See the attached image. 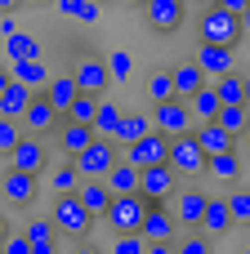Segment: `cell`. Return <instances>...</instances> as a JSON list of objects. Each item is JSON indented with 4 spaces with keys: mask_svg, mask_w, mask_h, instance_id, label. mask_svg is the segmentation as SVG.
Wrapping results in <instances>:
<instances>
[{
    "mask_svg": "<svg viewBox=\"0 0 250 254\" xmlns=\"http://www.w3.org/2000/svg\"><path fill=\"white\" fill-rule=\"evenodd\" d=\"M139 192L148 201H170L179 192V170L170 161H157V165H143L139 170Z\"/></svg>",
    "mask_w": 250,
    "mask_h": 254,
    "instance_id": "ba28073f",
    "label": "cell"
},
{
    "mask_svg": "<svg viewBox=\"0 0 250 254\" xmlns=\"http://www.w3.org/2000/svg\"><path fill=\"white\" fill-rule=\"evenodd\" d=\"M228 210H233V223H237V228H250V188H237V183H233Z\"/></svg>",
    "mask_w": 250,
    "mask_h": 254,
    "instance_id": "836d02e7",
    "label": "cell"
},
{
    "mask_svg": "<svg viewBox=\"0 0 250 254\" xmlns=\"http://www.w3.org/2000/svg\"><path fill=\"white\" fill-rule=\"evenodd\" d=\"M22 232H27V241H58V228H54V219H31Z\"/></svg>",
    "mask_w": 250,
    "mask_h": 254,
    "instance_id": "60d3db41",
    "label": "cell"
},
{
    "mask_svg": "<svg viewBox=\"0 0 250 254\" xmlns=\"http://www.w3.org/2000/svg\"><path fill=\"white\" fill-rule=\"evenodd\" d=\"M72 254H103V250H98V246H89V241L81 237V241H76V250H72Z\"/></svg>",
    "mask_w": 250,
    "mask_h": 254,
    "instance_id": "7dc6e473",
    "label": "cell"
},
{
    "mask_svg": "<svg viewBox=\"0 0 250 254\" xmlns=\"http://www.w3.org/2000/svg\"><path fill=\"white\" fill-rule=\"evenodd\" d=\"M206 174L219 179V183H237V179H242V156H237V147H233V152H215V156H206Z\"/></svg>",
    "mask_w": 250,
    "mask_h": 254,
    "instance_id": "cb8c5ba5",
    "label": "cell"
},
{
    "mask_svg": "<svg viewBox=\"0 0 250 254\" xmlns=\"http://www.w3.org/2000/svg\"><path fill=\"white\" fill-rule=\"evenodd\" d=\"M9 228H13V223H9V214H4V210H0V241H4V237H9Z\"/></svg>",
    "mask_w": 250,
    "mask_h": 254,
    "instance_id": "681fc988",
    "label": "cell"
},
{
    "mask_svg": "<svg viewBox=\"0 0 250 254\" xmlns=\"http://www.w3.org/2000/svg\"><path fill=\"white\" fill-rule=\"evenodd\" d=\"M170 80H174V94H179V98H192V94L206 85V71L197 67V58H183V63L170 67Z\"/></svg>",
    "mask_w": 250,
    "mask_h": 254,
    "instance_id": "d6986e66",
    "label": "cell"
},
{
    "mask_svg": "<svg viewBox=\"0 0 250 254\" xmlns=\"http://www.w3.org/2000/svg\"><path fill=\"white\" fill-rule=\"evenodd\" d=\"M188 103H192V121H215V116H219V107H224L210 80H206V85H201V89H197V94H192Z\"/></svg>",
    "mask_w": 250,
    "mask_h": 254,
    "instance_id": "4316f807",
    "label": "cell"
},
{
    "mask_svg": "<svg viewBox=\"0 0 250 254\" xmlns=\"http://www.w3.org/2000/svg\"><path fill=\"white\" fill-rule=\"evenodd\" d=\"M22 4H49V0H22Z\"/></svg>",
    "mask_w": 250,
    "mask_h": 254,
    "instance_id": "9f6ffc18",
    "label": "cell"
},
{
    "mask_svg": "<svg viewBox=\"0 0 250 254\" xmlns=\"http://www.w3.org/2000/svg\"><path fill=\"white\" fill-rule=\"evenodd\" d=\"M174 254H215V237L192 228V232H179L174 237Z\"/></svg>",
    "mask_w": 250,
    "mask_h": 254,
    "instance_id": "f546056e",
    "label": "cell"
},
{
    "mask_svg": "<svg viewBox=\"0 0 250 254\" xmlns=\"http://www.w3.org/2000/svg\"><path fill=\"white\" fill-rule=\"evenodd\" d=\"M36 179H40V174H27V170L9 165V170L0 174V196H4V205L27 210V205L36 201Z\"/></svg>",
    "mask_w": 250,
    "mask_h": 254,
    "instance_id": "30bf717a",
    "label": "cell"
},
{
    "mask_svg": "<svg viewBox=\"0 0 250 254\" xmlns=\"http://www.w3.org/2000/svg\"><path fill=\"white\" fill-rule=\"evenodd\" d=\"M9 165H18L27 174H45L49 170V143H45V134H22L18 147L9 152Z\"/></svg>",
    "mask_w": 250,
    "mask_h": 254,
    "instance_id": "9c48e42d",
    "label": "cell"
},
{
    "mask_svg": "<svg viewBox=\"0 0 250 254\" xmlns=\"http://www.w3.org/2000/svg\"><path fill=\"white\" fill-rule=\"evenodd\" d=\"M206 192H197V188H179L174 196H170V210H174V223H179V232H192V228H201V214H206Z\"/></svg>",
    "mask_w": 250,
    "mask_h": 254,
    "instance_id": "8fae6325",
    "label": "cell"
},
{
    "mask_svg": "<svg viewBox=\"0 0 250 254\" xmlns=\"http://www.w3.org/2000/svg\"><path fill=\"white\" fill-rule=\"evenodd\" d=\"M143 254H174V241H148Z\"/></svg>",
    "mask_w": 250,
    "mask_h": 254,
    "instance_id": "f6af8a7d",
    "label": "cell"
},
{
    "mask_svg": "<svg viewBox=\"0 0 250 254\" xmlns=\"http://www.w3.org/2000/svg\"><path fill=\"white\" fill-rule=\"evenodd\" d=\"M166 161L179 170V179L206 174V147L197 143V134H192V129H188V134H174V138H170V152H166Z\"/></svg>",
    "mask_w": 250,
    "mask_h": 254,
    "instance_id": "5b68a950",
    "label": "cell"
},
{
    "mask_svg": "<svg viewBox=\"0 0 250 254\" xmlns=\"http://www.w3.org/2000/svg\"><path fill=\"white\" fill-rule=\"evenodd\" d=\"M18 4H22V0H0V13H13Z\"/></svg>",
    "mask_w": 250,
    "mask_h": 254,
    "instance_id": "db71d44e",
    "label": "cell"
},
{
    "mask_svg": "<svg viewBox=\"0 0 250 254\" xmlns=\"http://www.w3.org/2000/svg\"><path fill=\"white\" fill-rule=\"evenodd\" d=\"M9 71H13V80H22V85H49V67H45V58H22V63H9Z\"/></svg>",
    "mask_w": 250,
    "mask_h": 254,
    "instance_id": "484cf974",
    "label": "cell"
},
{
    "mask_svg": "<svg viewBox=\"0 0 250 254\" xmlns=\"http://www.w3.org/2000/svg\"><path fill=\"white\" fill-rule=\"evenodd\" d=\"M148 98H152V103L174 98V80H170V71H152V76H148Z\"/></svg>",
    "mask_w": 250,
    "mask_h": 254,
    "instance_id": "74e56055",
    "label": "cell"
},
{
    "mask_svg": "<svg viewBox=\"0 0 250 254\" xmlns=\"http://www.w3.org/2000/svg\"><path fill=\"white\" fill-rule=\"evenodd\" d=\"M197 36H201V40H215V45H233V49H237L246 31H242V18H237L233 9H224V4H215V0H210V4L197 13Z\"/></svg>",
    "mask_w": 250,
    "mask_h": 254,
    "instance_id": "6da1fadb",
    "label": "cell"
},
{
    "mask_svg": "<svg viewBox=\"0 0 250 254\" xmlns=\"http://www.w3.org/2000/svg\"><path fill=\"white\" fill-rule=\"evenodd\" d=\"M76 192H81V201H85V210H89L94 219H103V214H107V205H112V196H116V192L107 188V179H85Z\"/></svg>",
    "mask_w": 250,
    "mask_h": 254,
    "instance_id": "ffe728a7",
    "label": "cell"
},
{
    "mask_svg": "<svg viewBox=\"0 0 250 254\" xmlns=\"http://www.w3.org/2000/svg\"><path fill=\"white\" fill-rule=\"evenodd\" d=\"M143 250H148L143 232H121V237L112 241V250H107V254H143Z\"/></svg>",
    "mask_w": 250,
    "mask_h": 254,
    "instance_id": "f35d334b",
    "label": "cell"
},
{
    "mask_svg": "<svg viewBox=\"0 0 250 254\" xmlns=\"http://www.w3.org/2000/svg\"><path fill=\"white\" fill-rule=\"evenodd\" d=\"M98 4H107V0H98Z\"/></svg>",
    "mask_w": 250,
    "mask_h": 254,
    "instance_id": "91938a15",
    "label": "cell"
},
{
    "mask_svg": "<svg viewBox=\"0 0 250 254\" xmlns=\"http://www.w3.org/2000/svg\"><path fill=\"white\" fill-rule=\"evenodd\" d=\"M237 18H242V31H246V36H250V4H246V9H242V13H237Z\"/></svg>",
    "mask_w": 250,
    "mask_h": 254,
    "instance_id": "816d5d0a",
    "label": "cell"
},
{
    "mask_svg": "<svg viewBox=\"0 0 250 254\" xmlns=\"http://www.w3.org/2000/svg\"><path fill=\"white\" fill-rule=\"evenodd\" d=\"M9 80H13V71H9V63H0V89H4Z\"/></svg>",
    "mask_w": 250,
    "mask_h": 254,
    "instance_id": "f907efd6",
    "label": "cell"
},
{
    "mask_svg": "<svg viewBox=\"0 0 250 254\" xmlns=\"http://www.w3.org/2000/svg\"><path fill=\"white\" fill-rule=\"evenodd\" d=\"M72 76H76V85H81L85 94H103V89L112 85L107 58H98V54H81V58L72 63Z\"/></svg>",
    "mask_w": 250,
    "mask_h": 254,
    "instance_id": "4fadbf2b",
    "label": "cell"
},
{
    "mask_svg": "<svg viewBox=\"0 0 250 254\" xmlns=\"http://www.w3.org/2000/svg\"><path fill=\"white\" fill-rule=\"evenodd\" d=\"M197 67L206 71V80H219L233 71V45H215V40H201V49L192 54Z\"/></svg>",
    "mask_w": 250,
    "mask_h": 254,
    "instance_id": "e0dca14e",
    "label": "cell"
},
{
    "mask_svg": "<svg viewBox=\"0 0 250 254\" xmlns=\"http://www.w3.org/2000/svg\"><path fill=\"white\" fill-rule=\"evenodd\" d=\"M139 232H143V241H174V237H179L174 210H170L166 201H148V210H143V223H139Z\"/></svg>",
    "mask_w": 250,
    "mask_h": 254,
    "instance_id": "7c38bea8",
    "label": "cell"
},
{
    "mask_svg": "<svg viewBox=\"0 0 250 254\" xmlns=\"http://www.w3.org/2000/svg\"><path fill=\"white\" fill-rule=\"evenodd\" d=\"M107 188L112 192H139V165H130L125 156L107 170Z\"/></svg>",
    "mask_w": 250,
    "mask_h": 254,
    "instance_id": "f1b7e54d",
    "label": "cell"
},
{
    "mask_svg": "<svg viewBox=\"0 0 250 254\" xmlns=\"http://www.w3.org/2000/svg\"><path fill=\"white\" fill-rule=\"evenodd\" d=\"M31 254H58V241H31Z\"/></svg>",
    "mask_w": 250,
    "mask_h": 254,
    "instance_id": "bcb514c9",
    "label": "cell"
},
{
    "mask_svg": "<svg viewBox=\"0 0 250 254\" xmlns=\"http://www.w3.org/2000/svg\"><path fill=\"white\" fill-rule=\"evenodd\" d=\"M0 254H4V250H0Z\"/></svg>",
    "mask_w": 250,
    "mask_h": 254,
    "instance_id": "94428289",
    "label": "cell"
},
{
    "mask_svg": "<svg viewBox=\"0 0 250 254\" xmlns=\"http://www.w3.org/2000/svg\"><path fill=\"white\" fill-rule=\"evenodd\" d=\"M125 4H139V9H143V0H125Z\"/></svg>",
    "mask_w": 250,
    "mask_h": 254,
    "instance_id": "6f0895ef",
    "label": "cell"
},
{
    "mask_svg": "<svg viewBox=\"0 0 250 254\" xmlns=\"http://www.w3.org/2000/svg\"><path fill=\"white\" fill-rule=\"evenodd\" d=\"M143 210H148V196H143V192H116L112 205H107V214H103L98 223H107L116 237H121V232H139Z\"/></svg>",
    "mask_w": 250,
    "mask_h": 254,
    "instance_id": "277c9868",
    "label": "cell"
},
{
    "mask_svg": "<svg viewBox=\"0 0 250 254\" xmlns=\"http://www.w3.org/2000/svg\"><path fill=\"white\" fill-rule=\"evenodd\" d=\"M31 85H22V80H9L4 89H0V116H9V121H22V112H27V103H31Z\"/></svg>",
    "mask_w": 250,
    "mask_h": 254,
    "instance_id": "44dd1931",
    "label": "cell"
},
{
    "mask_svg": "<svg viewBox=\"0 0 250 254\" xmlns=\"http://www.w3.org/2000/svg\"><path fill=\"white\" fill-rule=\"evenodd\" d=\"M215 4H224V9H233V13H242V9H246L250 0H215Z\"/></svg>",
    "mask_w": 250,
    "mask_h": 254,
    "instance_id": "c3c4849f",
    "label": "cell"
},
{
    "mask_svg": "<svg viewBox=\"0 0 250 254\" xmlns=\"http://www.w3.org/2000/svg\"><path fill=\"white\" fill-rule=\"evenodd\" d=\"M228 228H233L228 196H210V201H206V214H201V232H210V237H224Z\"/></svg>",
    "mask_w": 250,
    "mask_h": 254,
    "instance_id": "603a6c76",
    "label": "cell"
},
{
    "mask_svg": "<svg viewBox=\"0 0 250 254\" xmlns=\"http://www.w3.org/2000/svg\"><path fill=\"white\" fill-rule=\"evenodd\" d=\"M45 94H49V103H54V112H58V116H67V107L76 103V94H81V85H76V76L67 71V76H49V85H45Z\"/></svg>",
    "mask_w": 250,
    "mask_h": 254,
    "instance_id": "7402d4cb",
    "label": "cell"
},
{
    "mask_svg": "<svg viewBox=\"0 0 250 254\" xmlns=\"http://www.w3.org/2000/svg\"><path fill=\"white\" fill-rule=\"evenodd\" d=\"M89 138H94V125H85V121H58V129H54V152L58 156H76V152H85L89 147Z\"/></svg>",
    "mask_w": 250,
    "mask_h": 254,
    "instance_id": "9a60e30c",
    "label": "cell"
},
{
    "mask_svg": "<svg viewBox=\"0 0 250 254\" xmlns=\"http://www.w3.org/2000/svg\"><path fill=\"white\" fill-rule=\"evenodd\" d=\"M58 9L72 13L76 22H98V9H103V4H98V0H58Z\"/></svg>",
    "mask_w": 250,
    "mask_h": 254,
    "instance_id": "8d00e7d4",
    "label": "cell"
},
{
    "mask_svg": "<svg viewBox=\"0 0 250 254\" xmlns=\"http://www.w3.org/2000/svg\"><path fill=\"white\" fill-rule=\"evenodd\" d=\"M85 179H81V170H76V161H63V165H54V192H76Z\"/></svg>",
    "mask_w": 250,
    "mask_h": 254,
    "instance_id": "d590c367",
    "label": "cell"
},
{
    "mask_svg": "<svg viewBox=\"0 0 250 254\" xmlns=\"http://www.w3.org/2000/svg\"><path fill=\"white\" fill-rule=\"evenodd\" d=\"M121 107L112 103V98H98V112H94V134H107V138H116V125H121Z\"/></svg>",
    "mask_w": 250,
    "mask_h": 254,
    "instance_id": "1f68e13d",
    "label": "cell"
},
{
    "mask_svg": "<svg viewBox=\"0 0 250 254\" xmlns=\"http://www.w3.org/2000/svg\"><path fill=\"white\" fill-rule=\"evenodd\" d=\"M242 80H246V107H250V71H246V76H242Z\"/></svg>",
    "mask_w": 250,
    "mask_h": 254,
    "instance_id": "11a10c76",
    "label": "cell"
},
{
    "mask_svg": "<svg viewBox=\"0 0 250 254\" xmlns=\"http://www.w3.org/2000/svg\"><path fill=\"white\" fill-rule=\"evenodd\" d=\"M107 71H112V80H125V76L134 71V58H130L125 49H112V54H107Z\"/></svg>",
    "mask_w": 250,
    "mask_h": 254,
    "instance_id": "ab89813d",
    "label": "cell"
},
{
    "mask_svg": "<svg viewBox=\"0 0 250 254\" xmlns=\"http://www.w3.org/2000/svg\"><path fill=\"white\" fill-rule=\"evenodd\" d=\"M72 161H76L81 179H107V170L121 161V143H116V138H107V134H94V138H89V147H85V152H76Z\"/></svg>",
    "mask_w": 250,
    "mask_h": 254,
    "instance_id": "7a4b0ae2",
    "label": "cell"
},
{
    "mask_svg": "<svg viewBox=\"0 0 250 254\" xmlns=\"http://www.w3.org/2000/svg\"><path fill=\"white\" fill-rule=\"evenodd\" d=\"M49 219H54V228H58V232H67V237H76V241L98 223V219L85 210L81 192H58V196H54V214H49Z\"/></svg>",
    "mask_w": 250,
    "mask_h": 254,
    "instance_id": "3957f363",
    "label": "cell"
},
{
    "mask_svg": "<svg viewBox=\"0 0 250 254\" xmlns=\"http://www.w3.org/2000/svg\"><path fill=\"white\" fill-rule=\"evenodd\" d=\"M188 18V0H143V22L157 36H174Z\"/></svg>",
    "mask_w": 250,
    "mask_h": 254,
    "instance_id": "52a82bcc",
    "label": "cell"
},
{
    "mask_svg": "<svg viewBox=\"0 0 250 254\" xmlns=\"http://www.w3.org/2000/svg\"><path fill=\"white\" fill-rule=\"evenodd\" d=\"M0 49H4V58H9V63H22V58H40V54H45V45H40L31 31H13Z\"/></svg>",
    "mask_w": 250,
    "mask_h": 254,
    "instance_id": "d4e9b609",
    "label": "cell"
},
{
    "mask_svg": "<svg viewBox=\"0 0 250 254\" xmlns=\"http://www.w3.org/2000/svg\"><path fill=\"white\" fill-rule=\"evenodd\" d=\"M242 254H250V241H246V250H242Z\"/></svg>",
    "mask_w": 250,
    "mask_h": 254,
    "instance_id": "680465c9",
    "label": "cell"
},
{
    "mask_svg": "<svg viewBox=\"0 0 250 254\" xmlns=\"http://www.w3.org/2000/svg\"><path fill=\"white\" fill-rule=\"evenodd\" d=\"M152 129H161L166 138L174 134H188L192 129V103L188 98H166V103H152Z\"/></svg>",
    "mask_w": 250,
    "mask_h": 254,
    "instance_id": "8992f818",
    "label": "cell"
},
{
    "mask_svg": "<svg viewBox=\"0 0 250 254\" xmlns=\"http://www.w3.org/2000/svg\"><path fill=\"white\" fill-rule=\"evenodd\" d=\"M152 129V116H143V112H130V116H121V125H116V143L121 147H130L134 138H143Z\"/></svg>",
    "mask_w": 250,
    "mask_h": 254,
    "instance_id": "83f0119b",
    "label": "cell"
},
{
    "mask_svg": "<svg viewBox=\"0 0 250 254\" xmlns=\"http://www.w3.org/2000/svg\"><path fill=\"white\" fill-rule=\"evenodd\" d=\"M192 134H197V143L206 147V156H215V152H233V147H237V138H233L219 121H197Z\"/></svg>",
    "mask_w": 250,
    "mask_h": 254,
    "instance_id": "ac0fdd59",
    "label": "cell"
},
{
    "mask_svg": "<svg viewBox=\"0 0 250 254\" xmlns=\"http://www.w3.org/2000/svg\"><path fill=\"white\" fill-rule=\"evenodd\" d=\"M166 152H170V138L161 134V129H148L143 138H134L130 147H121V156L130 161V165H157V161H166Z\"/></svg>",
    "mask_w": 250,
    "mask_h": 254,
    "instance_id": "5bb4252c",
    "label": "cell"
},
{
    "mask_svg": "<svg viewBox=\"0 0 250 254\" xmlns=\"http://www.w3.org/2000/svg\"><path fill=\"white\" fill-rule=\"evenodd\" d=\"M18 138H22V129H18V121H9V116H0V156H9V152L18 147Z\"/></svg>",
    "mask_w": 250,
    "mask_h": 254,
    "instance_id": "b9f144b4",
    "label": "cell"
},
{
    "mask_svg": "<svg viewBox=\"0 0 250 254\" xmlns=\"http://www.w3.org/2000/svg\"><path fill=\"white\" fill-rule=\"evenodd\" d=\"M94 112H98V94H76V103L67 107V121H85V125H94Z\"/></svg>",
    "mask_w": 250,
    "mask_h": 254,
    "instance_id": "e575fe53",
    "label": "cell"
},
{
    "mask_svg": "<svg viewBox=\"0 0 250 254\" xmlns=\"http://www.w3.org/2000/svg\"><path fill=\"white\" fill-rule=\"evenodd\" d=\"M210 85H215L219 103H246V80H242L237 71H228V76H219V80H210Z\"/></svg>",
    "mask_w": 250,
    "mask_h": 254,
    "instance_id": "d6a6232c",
    "label": "cell"
},
{
    "mask_svg": "<svg viewBox=\"0 0 250 254\" xmlns=\"http://www.w3.org/2000/svg\"><path fill=\"white\" fill-rule=\"evenodd\" d=\"M0 250H4V254H31V241H27L22 228H9V237L0 241Z\"/></svg>",
    "mask_w": 250,
    "mask_h": 254,
    "instance_id": "7bdbcfd3",
    "label": "cell"
},
{
    "mask_svg": "<svg viewBox=\"0 0 250 254\" xmlns=\"http://www.w3.org/2000/svg\"><path fill=\"white\" fill-rule=\"evenodd\" d=\"M58 112H54V103H49V94L45 89H36L31 94V103H27V112H22V125H27V134H54L58 129Z\"/></svg>",
    "mask_w": 250,
    "mask_h": 254,
    "instance_id": "2e32d148",
    "label": "cell"
},
{
    "mask_svg": "<svg viewBox=\"0 0 250 254\" xmlns=\"http://www.w3.org/2000/svg\"><path fill=\"white\" fill-rule=\"evenodd\" d=\"M215 121H219V125H224V129H228L233 138H242V129L250 125V107H246V103H224Z\"/></svg>",
    "mask_w": 250,
    "mask_h": 254,
    "instance_id": "4dcf8cb0",
    "label": "cell"
},
{
    "mask_svg": "<svg viewBox=\"0 0 250 254\" xmlns=\"http://www.w3.org/2000/svg\"><path fill=\"white\" fill-rule=\"evenodd\" d=\"M13 31H18V22H13V18H9V13H0V45H4V40H9V36H13Z\"/></svg>",
    "mask_w": 250,
    "mask_h": 254,
    "instance_id": "ee69618b",
    "label": "cell"
},
{
    "mask_svg": "<svg viewBox=\"0 0 250 254\" xmlns=\"http://www.w3.org/2000/svg\"><path fill=\"white\" fill-rule=\"evenodd\" d=\"M237 143H242V152H246V156H250V125H246V129H242V138H237Z\"/></svg>",
    "mask_w": 250,
    "mask_h": 254,
    "instance_id": "f5cc1de1",
    "label": "cell"
}]
</instances>
